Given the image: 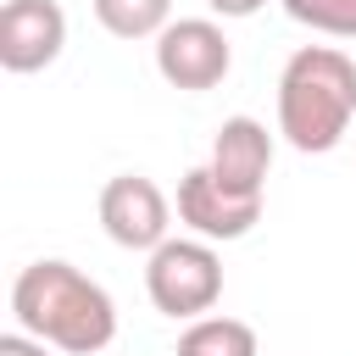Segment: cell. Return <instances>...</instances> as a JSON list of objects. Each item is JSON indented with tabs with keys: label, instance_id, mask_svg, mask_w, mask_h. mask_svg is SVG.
Wrapping results in <instances>:
<instances>
[{
	"label": "cell",
	"instance_id": "cell-1",
	"mask_svg": "<svg viewBox=\"0 0 356 356\" xmlns=\"http://www.w3.org/2000/svg\"><path fill=\"white\" fill-rule=\"evenodd\" d=\"M11 312H17V323L33 339H44V345H56L67 356H95L117 334L111 295L100 284H89L72 261H33V267H22L17 284H11Z\"/></svg>",
	"mask_w": 356,
	"mask_h": 356
},
{
	"label": "cell",
	"instance_id": "cell-2",
	"mask_svg": "<svg viewBox=\"0 0 356 356\" xmlns=\"http://www.w3.org/2000/svg\"><path fill=\"white\" fill-rule=\"evenodd\" d=\"M356 111V61L334 44H306L278 78V128L295 150L323 156L339 145Z\"/></svg>",
	"mask_w": 356,
	"mask_h": 356
},
{
	"label": "cell",
	"instance_id": "cell-3",
	"mask_svg": "<svg viewBox=\"0 0 356 356\" xmlns=\"http://www.w3.org/2000/svg\"><path fill=\"white\" fill-rule=\"evenodd\" d=\"M145 289H150L156 312H167V317H200L222 295V261L200 239H167V245L150 250Z\"/></svg>",
	"mask_w": 356,
	"mask_h": 356
},
{
	"label": "cell",
	"instance_id": "cell-4",
	"mask_svg": "<svg viewBox=\"0 0 356 356\" xmlns=\"http://www.w3.org/2000/svg\"><path fill=\"white\" fill-rule=\"evenodd\" d=\"M156 67H161V78L172 89H211V83L228 78L234 50H228V39H222L217 22L178 17V22H167L156 33Z\"/></svg>",
	"mask_w": 356,
	"mask_h": 356
},
{
	"label": "cell",
	"instance_id": "cell-5",
	"mask_svg": "<svg viewBox=\"0 0 356 356\" xmlns=\"http://www.w3.org/2000/svg\"><path fill=\"white\" fill-rule=\"evenodd\" d=\"M100 222L117 245L128 250H156L167 245V222H172V206L167 195L145 178V172H117L106 189H100Z\"/></svg>",
	"mask_w": 356,
	"mask_h": 356
},
{
	"label": "cell",
	"instance_id": "cell-6",
	"mask_svg": "<svg viewBox=\"0 0 356 356\" xmlns=\"http://www.w3.org/2000/svg\"><path fill=\"white\" fill-rule=\"evenodd\" d=\"M67 44V11L56 0H6L0 6V67L39 72Z\"/></svg>",
	"mask_w": 356,
	"mask_h": 356
},
{
	"label": "cell",
	"instance_id": "cell-7",
	"mask_svg": "<svg viewBox=\"0 0 356 356\" xmlns=\"http://www.w3.org/2000/svg\"><path fill=\"white\" fill-rule=\"evenodd\" d=\"M267 167H273V134L256 122V117H228L211 139V161L206 172L239 195V200H261V184H267Z\"/></svg>",
	"mask_w": 356,
	"mask_h": 356
},
{
	"label": "cell",
	"instance_id": "cell-8",
	"mask_svg": "<svg viewBox=\"0 0 356 356\" xmlns=\"http://www.w3.org/2000/svg\"><path fill=\"white\" fill-rule=\"evenodd\" d=\"M256 217H261V200L228 195L206 167L184 172V184H178V222H189L195 234H206V239H239V234L256 228Z\"/></svg>",
	"mask_w": 356,
	"mask_h": 356
},
{
	"label": "cell",
	"instance_id": "cell-9",
	"mask_svg": "<svg viewBox=\"0 0 356 356\" xmlns=\"http://www.w3.org/2000/svg\"><path fill=\"white\" fill-rule=\"evenodd\" d=\"M178 356H256V328L239 317H195L178 339Z\"/></svg>",
	"mask_w": 356,
	"mask_h": 356
},
{
	"label": "cell",
	"instance_id": "cell-10",
	"mask_svg": "<svg viewBox=\"0 0 356 356\" xmlns=\"http://www.w3.org/2000/svg\"><path fill=\"white\" fill-rule=\"evenodd\" d=\"M167 11H172V0H95L100 28L117 33V39H150V33H161Z\"/></svg>",
	"mask_w": 356,
	"mask_h": 356
},
{
	"label": "cell",
	"instance_id": "cell-11",
	"mask_svg": "<svg viewBox=\"0 0 356 356\" xmlns=\"http://www.w3.org/2000/svg\"><path fill=\"white\" fill-rule=\"evenodd\" d=\"M284 11L317 33H356V0H284Z\"/></svg>",
	"mask_w": 356,
	"mask_h": 356
},
{
	"label": "cell",
	"instance_id": "cell-12",
	"mask_svg": "<svg viewBox=\"0 0 356 356\" xmlns=\"http://www.w3.org/2000/svg\"><path fill=\"white\" fill-rule=\"evenodd\" d=\"M0 356H44V345H33L28 334H0Z\"/></svg>",
	"mask_w": 356,
	"mask_h": 356
},
{
	"label": "cell",
	"instance_id": "cell-13",
	"mask_svg": "<svg viewBox=\"0 0 356 356\" xmlns=\"http://www.w3.org/2000/svg\"><path fill=\"white\" fill-rule=\"evenodd\" d=\"M206 6H211V11H222V17H250L261 0H206Z\"/></svg>",
	"mask_w": 356,
	"mask_h": 356
}]
</instances>
